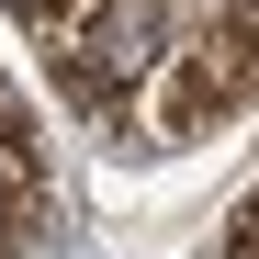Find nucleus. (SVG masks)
Returning a JSON list of instances; mask_svg holds the SVG:
<instances>
[{
	"instance_id": "nucleus-2",
	"label": "nucleus",
	"mask_w": 259,
	"mask_h": 259,
	"mask_svg": "<svg viewBox=\"0 0 259 259\" xmlns=\"http://www.w3.org/2000/svg\"><path fill=\"white\" fill-rule=\"evenodd\" d=\"M226 12H248V23H259V0H226Z\"/></svg>"
},
{
	"instance_id": "nucleus-1",
	"label": "nucleus",
	"mask_w": 259,
	"mask_h": 259,
	"mask_svg": "<svg viewBox=\"0 0 259 259\" xmlns=\"http://www.w3.org/2000/svg\"><path fill=\"white\" fill-rule=\"evenodd\" d=\"M23 214H34V136H23V113H12V124H0V259H12Z\"/></svg>"
}]
</instances>
